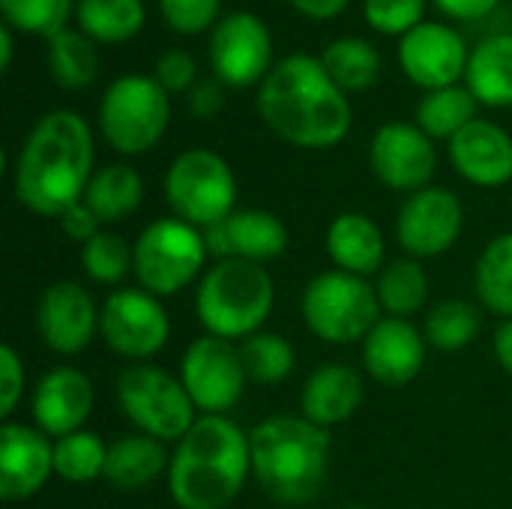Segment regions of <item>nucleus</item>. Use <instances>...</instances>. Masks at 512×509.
<instances>
[{
	"mask_svg": "<svg viewBox=\"0 0 512 509\" xmlns=\"http://www.w3.org/2000/svg\"><path fill=\"white\" fill-rule=\"evenodd\" d=\"M93 180V132L69 108L36 120L15 159V198L36 216L60 219Z\"/></svg>",
	"mask_w": 512,
	"mask_h": 509,
	"instance_id": "nucleus-1",
	"label": "nucleus"
},
{
	"mask_svg": "<svg viewBox=\"0 0 512 509\" xmlns=\"http://www.w3.org/2000/svg\"><path fill=\"white\" fill-rule=\"evenodd\" d=\"M255 102L261 120L294 147L327 150L351 129L348 93L312 54H288L273 63Z\"/></svg>",
	"mask_w": 512,
	"mask_h": 509,
	"instance_id": "nucleus-2",
	"label": "nucleus"
},
{
	"mask_svg": "<svg viewBox=\"0 0 512 509\" xmlns=\"http://www.w3.org/2000/svg\"><path fill=\"white\" fill-rule=\"evenodd\" d=\"M252 474L249 432L228 417H198L177 441L168 489L180 509H225Z\"/></svg>",
	"mask_w": 512,
	"mask_h": 509,
	"instance_id": "nucleus-3",
	"label": "nucleus"
},
{
	"mask_svg": "<svg viewBox=\"0 0 512 509\" xmlns=\"http://www.w3.org/2000/svg\"><path fill=\"white\" fill-rule=\"evenodd\" d=\"M252 477L285 507L309 504L321 495L330 474V429L306 417H267L249 432Z\"/></svg>",
	"mask_w": 512,
	"mask_h": 509,
	"instance_id": "nucleus-4",
	"label": "nucleus"
},
{
	"mask_svg": "<svg viewBox=\"0 0 512 509\" xmlns=\"http://www.w3.org/2000/svg\"><path fill=\"white\" fill-rule=\"evenodd\" d=\"M276 303V285L264 264L225 258L216 261L195 294V312L207 336L249 339L264 330Z\"/></svg>",
	"mask_w": 512,
	"mask_h": 509,
	"instance_id": "nucleus-5",
	"label": "nucleus"
},
{
	"mask_svg": "<svg viewBox=\"0 0 512 509\" xmlns=\"http://www.w3.org/2000/svg\"><path fill=\"white\" fill-rule=\"evenodd\" d=\"M306 327L330 345L363 342L381 321V303L375 285L345 270H327L315 276L300 300Z\"/></svg>",
	"mask_w": 512,
	"mask_h": 509,
	"instance_id": "nucleus-6",
	"label": "nucleus"
},
{
	"mask_svg": "<svg viewBox=\"0 0 512 509\" xmlns=\"http://www.w3.org/2000/svg\"><path fill=\"white\" fill-rule=\"evenodd\" d=\"M207 255L210 252L201 228L177 216L156 219L132 246V273L153 297H174L198 279Z\"/></svg>",
	"mask_w": 512,
	"mask_h": 509,
	"instance_id": "nucleus-7",
	"label": "nucleus"
},
{
	"mask_svg": "<svg viewBox=\"0 0 512 509\" xmlns=\"http://www.w3.org/2000/svg\"><path fill=\"white\" fill-rule=\"evenodd\" d=\"M165 198L177 219L207 231L225 222L237 204V180L231 165L207 150H183L165 174Z\"/></svg>",
	"mask_w": 512,
	"mask_h": 509,
	"instance_id": "nucleus-8",
	"label": "nucleus"
},
{
	"mask_svg": "<svg viewBox=\"0 0 512 509\" xmlns=\"http://www.w3.org/2000/svg\"><path fill=\"white\" fill-rule=\"evenodd\" d=\"M171 120L168 93L153 75H123L108 84L99 102V129L123 153H147L159 144Z\"/></svg>",
	"mask_w": 512,
	"mask_h": 509,
	"instance_id": "nucleus-9",
	"label": "nucleus"
},
{
	"mask_svg": "<svg viewBox=\"0 0 512 509\" xmlns=\"http://www.w3.org/2000/svg\"><path fill=\"white\" fill-rule=\"evenodd\" d=\"M117 402L126 417L156 441H183L195 426V402L180 378L150 363H132L117 375Z\"/></svg>",
	"mask_w": 512,
	"mask_h": 509,
	"instance_id": "nucleus-10",
	"label": "nucleus"
},
{
	"mask_svg": "<svg viewBox=\"0 0 512 509\" xmlns=\"http://www.w3.org/2000/svg\"><path fill=\"white\" fill-rule=\"evenodd\" d=\"M180 381L204 417H225L243 399L249 375L234 342L201 336L183 351Z\"/></svg>",
	"mask_w": 512,
	"mask_h": 509,
	"instance_id": "nucleus-11",
	"label": "nucleus"
},
{
	"mask_svg": "<svg viewBox=\"0 0 512 509\" xmlns=\"http://www.w3.org/2000/svg\"><path fill=\"white\" fill-rule=\"evenodd\" d=\"M99 333L114 354L126 360H147L165 348L171 321L159 297L144 288H123L105 300Z\"/></svg>",
	"mask_w": 512,
	"mask_h": 509,
	"instance_id": "nucleus-12",
	"label": "nucleus"
},
{
	"mask_svg": "<svg viewBox=\"0 0 512 509\" xmlns=\"http://www.w3.org/2000/svg\"><path fill=\"white\" fill-rule=\"evenodd\" d=\"M207 51L216 78L228 87H252L273 69V39L255 12H231L219 18Z\"/></svg>",
	"mask_w": 512,
	"mask_h": 509,
	"instance_id": "nucleus-13",
	"label": "nucleus"
},
{
	"mask_svg": "<svg viewBox=\"0 0 512 509\" xmlns=\"http://www.w3.org/2000/svg\"><path fill=\"white\" fill-rule=\"evenodd\" d=\"M462 201L444 186H426L405 198L396 216V240L411 258H438L450 252L462 234Z\"/></svg>",
	"mask_w": 512,
	"mask_h": 509,
	"instance_id": "nucleus-14",
	"label": "nucleus"
},
{
	"mask_svg": "<svg viewBox=\"0 0 512 509\" xmlns=\"http://www.w3.org/2000/svg\"><path fill=\"white\" fill-rule=\"evenodd\" d=\"M369 162L384 186L414 195L432 186L438 153L432 138L420 126L396 120V123H384L375 132L369 144Z\"/></svg>",
	"mask_w": 512,
	"mask_h": 509,
	"instance_id": "nucleus-15",
	"label": "nucleus"
},
{
	"mask_svg": "<svg viewBox=\"0 0 512 509\" xmlns=\"http://www.w3.org/2000/svg\"><path fill=\"white\" fill-rule=\"evenodd\" d=\"M468 57L471 51L465 39L441 21H423L399 39L402 72L426 90L459 84L468 69Z\"/></svg>",
	"mask_w": 512,
	"mask_h": 509,
	"instance_id": "nucleus-16",
	"label": "nucleus"
},
{
	"mask_svg": "<svg viewBox=\"0 0 512 509\" xmlns=\"http://www.w3.org/2000/svg\"><path fill=\"white\" fill-rule=\"evenodd\" d=\"M99 318L102 309H96V300L78 282H54L36 303L39 339L60 357L81 354L93 342Z\"/></svg>",
	"mask_w": 512,
	"mask_h": 509,
	"instance_id": "nucleus-17",
	"label": "nucleus"
},
{
	"mask_svg": "<svg viewBox=\"0 0 512 509\" xmlns=\"http://www.w3.org/2000/svg\"><path fill=\"white\" fill-rule=\"evenodd\" d=\"M54 474V444L24 423L0 426V495L3 501L33 498Z\"/></svg>",
	"mask_w": 512,
	"mask_h": 509,
	"instance_id": "nucleus-18",
	"label": "nucleus"
},
{
	"mask_svg": "<svg viewBox=\"0 0 512 509\" xmlns=\"http://www.w3.org/2000/svg\"><path fill=\"white\" fill-rule=\"evenodd\" d=\"M96 402V390L90 378L75 366H57L45 372L33 390L30 408L36 429L48 438H66L81 432Z\"/></svg>",
	"mask_w": 512,
	"mask_h": 509,
	"instance_id": "nucleus-19",
	"label": "nucleus"
},
{
	"mask_svg": "<svg viewBox=\"0 0 512 509\" xmlns=\"http://www.w3.org/2000/svg\"><path fill=\"white\" fill-rule=\"evenodd\" d=\"M429 342L408 318H381L375 330L363 339L366 372L384 387L411 384L426 366Z\"/></svg>",
	"mask_w": 512,
	"mask_h": 509,
	"instance_id": "nucleus-20",
	"label": "nucleus"
},
{
	"mask_svg": "<svg viewBox=\"0 0 512 509\" xmlns=\"http://www.w3.org/2000/svg\"><path fill=\"white\" fill-rule=\"evenodd\" d=\"M207 252L219 261L240 258L267 264L288 249V228L267 210H234L225 222L204 231Z\"/></svg>",
	"mask_w": 512,
	"mask_h": 509,
	"instance_id": "nucleus-21",
	"label": "nucleus"
},
{
	"mask_svg": "<svg viewBox=\"0 0 512 509\" xmlns=\"http://www.w3.org/2000/svg\"><path fill=\"white\" fill-rule=\"evenodd\" d=\"M447 144L453 168L468 183L498 189L512 180V138L504 126L477 117Z\"/></svg>",
	"mask_w": 512,
	"mask_h": 509,
	"instance_id": "nucleus-22",
	"label": "nucleus"
},
{
	"mask_svg": "<svg viewBox=\"0 0 512 509\" xmlns=\"http://www.w3.org/2000/svg\"><path fill=\"white\" fill-rule=\"evenodd\" d=\"M363 405V378L345 363H327L315 369L300 393V417L321 429L348 423Z\"/></svg>",
	"mask_w": 512,
	"mask_h": 509,
	"instance_id": "nucleus-23",
	"label": "nucleus"
},
{
	"mask_svg": "<svg viewBox=\"0 0 512 509\" xmlns=\"http://www.w3.org/2000/svg\"><path fill=\"white\" fill-rule=\"evenodd\" d=\"M327 255L336 270L372 276L384 270V234L366 213H342L330 222L324 237Z\"/></svg>",
	"mask_w": 512,
	"mask_h": 509,
	"instance_id": "nucleus-24",
	"label": "nucleus"
},
{
	"mask_svg": "<svg viewBox=\"0 0 512 509\" xmlns=\"http://www.w3.org/2000/svg\"><path fill=\"white\" fill-rule=\"evenodd\" d=\"M171 468L168 450L150 435H129L108 447L105 480L120 492H138L156 483Z\"/></svg>",
	"mask_w": 512,
	"mask_h": 509,
	"instance_id": "nucleus-25",
	"label": "nucleus"
},
{
	"mask_svg": "<svg viewBox=\"0 0 512 509\" xmlns=\"http://www.w3.org/2000/svg\"><path fill=\"white\" fill-rule=\"evenodd\" d=\"M465 87L483 105H512V33H492L471 48Z\"/></svg>",
	"mask_w": 512,
	"mask_h": 509,
	"instance_id": "nucleus-26",
	"label": "nucleus"
},
{
	"mask_svg": "<svg viewBox=\"0 0 512 509\" xmlns=\"http://www.w3.org/2000/svg\"><path fill=\"white\" fill-rule=\"evenodd\" d=\"M144 180L132 165H108L93 174L84 204L99 216V222H120L141 207Z\"/></svg>",
	"mask_w": 512,
	"mask_h": 509,
	"instance_id": "nucleus-27",
	"label": "nucleus"
},
{
	"mask_svg": "<svg viewBox=\"0 0 512 509\" xmlns=\"http://www.w3.org/2000/svg\"><path fill=\"white\" fill-rule=\"evenodd\" d=\"M48 72L66 90H84L99 75V51L96 42L72 27L48 36Z\"/></svg>",
	"mask_w": 512,
	"mask_h": 509,
	"instance_id": "nucleus-28",
	"label": "nucleus"
},
{
	"mask_svg": "<svg viewBox=\"0 0 512 509\" xmlns=\"http://www.w3.org/2000/svg\"><path fill=\"white\" fill-rule=\"evenodd\" d=\"M75 18L81 33L93 42H126L132 39L147 18L144 0H78Z\"/></svg>",
	"mask_w": 512,
	"mask_h": 509,
	"instance_id": "nucleus-29",
	"label": "nucleus"
},
{
	"mask_svg": "<svg viewBox=\"0 0 512 509\" xmlns=\"http://www.w3.org/2000/svg\"><path fill=\"white\" fill-rule=\"evenodd\" d=\"M321 63L345 93H363L381 75L378 48L360 36H342V39L330 42L321 54Z\"/></svg>",
	"mask_w": 512,
	"mask_h": 509,
	"instance_id": "nucleus-30",
	"label": "nucleus"
},
{
	"mask_svg": "<svg viewBox=\"0 0 512 509\" xmlns=\"http://www.w3.org/2000/svg\"><path fill=\"white\" fill-rule=\"evenodd\" d=\"M477 96L468 87H441V90H426V96L417 105V126L435 141V138H453L459 135L468 123L477 120Z\"/></svg>",
	"mask_w": 512,
	"mask_h": 509,
	"instance_id": "nucleus-31",
	"label": "nucleus"
},
{
	"mask_svg": "<svg viewBox=\"0 0 512 509\" xmlns=\"http://www.w3.org/2000/svg\"><path fill=\"white\" fill-rule=\"evenodd\" d=\"M378 303L390 318L417 315L429 300V276L417 258H399L378 273Z\"/></svg>",
	"mask_w": 512,
	"mask_h": 509,
	"instance_id": "nucleus-32",
	"label": "nucleus"
},
{
	"mask_svg": "<svg viewBox=\"0 0 512 509\" xmlns=\"http://www.w3.org/2000/svg\"><path fill=\"white\" fill-rule=\"evenodd\" d=\"M474 285L483 309L501 315L504 321L512 318V231L495 237L483 249L477 261Z\"/></svg>",
	"mask_w": 512,
	"mask_h": 509,
	"instance_id": "nucleus-33",
	"label": "nucleus"
},
{
	"mask_svg": "<svg viewBox=\"0 0 512 509\" xmlns=\"http://www.w3.org/2000/svg\"><path fill=\"white\" fill-rule=\"evenodd\" d=\"M483 327V309L468 300H444L429 309L423 336L438 351H462L468 348Z\"/></svg>",
	"mask_w": 512,
	"mask_h": 509,
	"instance_id": "nucleus-34",
	"label": "nucleus"
},
{
	"mask_svg": "<svg viewBox=\"0 0 512 509\" xmlns=\"http://www.w3.org/2000/svg\"><path fill=\"white\" fill-rule=\"evenodd\" d=\"M108 447L99 435L81 429L54 441V474L66 483L87 486L96 477H105Z\"/></svg>",
	"mask_w": 512,
	"mask_h": 509,
	"instance_id": "nucleus-35",
	"label": "nucleus"
},
{
	"mask_svg": "<svg viewBox=\"0 0 512 509\" xmlns=\"http://www.w3.org/2000/svg\"><path fill=\"white\" fill-rule=\"evenodd\" d=\"M240 357H243V366H246L249 381L264 384V387L282 384L294 372V363H297L294 345L285 336L267 333V330L243 339Z\"/></svg>",
	"mask_w": 512,
	"mask_h": 509,
	"instance_id": "nucleus-36",
	"label": "nucleus"
},
{
	"mask_svg": "<svg viewBox=\"0 0 512 509\" xmlns=\"http://www.w3.org/2000/svg\"><path fill=\"white\" fill-rule=\"evenodd\" d=\"M0 12L3 24L48 39L66 27L72 15V0H0Z\"/></svg>",
	"mask_w": 512,
	"mask_h": 509,
	"instance_id": "nucleus-37",
	"label": "nucleus"
},
{
	"mask_svg": "<svg viewBox=\"0 0 512 509\" xmlns=\"http://www.w3.org/2000/svg\"><path fill=\"white\" fill-rule=\"evenodd\" d=\"M81 267L87 279L99 285H117L132 270V246L111 231H99L87 246H81Z\"/></svg>",
	"mask_w": 512,
	"mask_h": 509,
	"instance_id": "nucleus-38",
	"label": "nucleus"
},
{
	"mask_svg": "<svg viewBox=\"0 0 512 509\" xmlns=\"http://www.w3.org/2000/svg\"><path fill=\"white\" fill-rule=\"evenodd\" d=\"M429 0H363V15L378 33L405 36L417 24H423Z\"/></svg>",
	"mask_w": 512,
	"mask_h": 509,
	"instance_id": "nucleus-39",
	"label": "nucleus"
},
{
	"mask_svg": "<svg viewBox=\"0 0 512 509\" xmlns=\"http://www.w3.org/2000/svg\"><path fill=\"white\" fill-rule=\"evenodd\" d=\"M222 0H159V12L165 24L177 33H201L210 24H219Z\"/></svg>",
	"mask_w": 512,
	"mask_h": 509,
	"instance_id": "nucleus-40",
	"label": "nucleus"
},
{
	"mask_svg": "<svg viewBox=\"0 0 512 509\" xmlns=\"http://www.w3.org/2000/svg\"><path fill=\"white\" fill-rule=\"evenodd\" d=\"M153 78L162 84L165 93L192 90V87H195V78H198L195 57H192L189 51H183V48H171V51L159 54L156 69H153Z\"/></svg>",
	"mask_w": 512,
	"mask_h": 509,
	"instance_id": "nucleus-41",
	"label": "nucleus"
},
{
	"mask_svg": "<svg viewBox=\"0 0 512 509\" xmlns=\"http://www.w3.org/2000/svg\"><path fill=\"white\" fill-rule=\"evenodd\" d=\"M24 396V363L15 348H0V417H9Z\"/></svg>",
	"mask_w": 512,
	"mask_h": 509,
	"instance_id": "nucleus-42",
	"label": "nucleus"
},
{
	"mask_svg": "<svg viewBox=\"0 0 512 509\" xmlns=\"http://www.w3.org/2000/svg\"><path fill=\"white\" fill-rule=\"evenodd\" d=\"M99 216L84 204V201H78L75 207H69L63 216H60V231L69 237V240H75V243H81V246H87L96 234H99Z\"/></svg>",
	"mask_w": 512,
	"mask_h": 509,
	"instance_id": "nucleus-43",
	"label": "nucleus"
},
{
	"mask_svg": "<svg viewBox=\"0 0 512 509\" xmlns=\"http://www.w3.org/2000/svg\"><path fill=\"white\" fill-rule=\"evenodd\" d=\"M225 102V84L219 78H204L189 90V108L195 117H213L219 114Z\"/></svg>",
	"mask_w": 512,
	"mask_h": 509,
	"instance_id": "nucleus-44",
	"label": "nucleus"
},
{
	"mask_svg": "<svg viewBox=\"0 0 512 509\" xmlns=\"http://www.w3.org/2000/svg\"><path fill=\"white\" fill-rule=\"evenodd\" d=\"M501 0H435V6L453 18H462V21H477L489 12L498 9Z\"/></svg>",
	"mask_w": 512,
	"mask_h": 509,
	"instance_id": "nucleus-45",
	"label": "nucleus"
},
{
	"mask_svg": "<svg viewBox=\"0 0 512 509\" xmlns=\"http://www.w3.org/2000/svg\"><path fill=\"white\" fill-rule=\"evenodd\" d=\"M291 6H294L297 12L309 15V18L327 21V18L339 15V12L348 6V0H291Z\"/></svg>",
	"mask_w": 512,
	"mask_h": 509,
	"instance_id": "nucleus-46",
	"label": "nucleus"
},
{
	"mask_svg": "<svg viewBox=\"0 0 512 509\" xmlns=\"http://www.w3.org/2000/svg\"><path fill=\"white\" fill-rule=\"evenodd\" d=\"M492 348H495V357H498L501 369H507L512 375V318L501 321V327L495 330Z\"/></svg>",
	"mask_w": 512,
	"mask_h": 509,
	"instance_id": "nucleus-47",
	"label": "nucleus"
},
{
	"mask_svg": "<svg viewBox=\"0 0 512 509\" xmlns=\"http://www.w3.org/2000/svg\"><path fill=\"white\" fill-rule=\"evenodd\" d=\"M0 69H9L12 66V30H9V24H3L0 27Z\"/></svg>",
	"mask_w": 512,
	"mask_h": 509,
	"instance_id": "nucleus-48",
	"label": "nucleus"
},
{
	"mask_svg": "<svg viewBox=\"0 0 512 509\" xmlns=\"http://www.w3.org/2000/svg\"><path fill=\"white\" fill-rule=\"evenodd\" d=\"M342 509H366V507H342Z\"/></svg>",
	"mask_w": 512,
	"mask_h": 509,
	"instance_id": "nucleus-49",
	"label": "nucleus"
}]
</instances>
